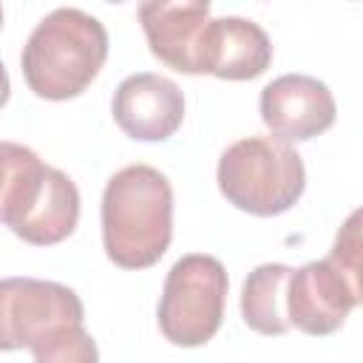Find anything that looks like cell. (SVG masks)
<instances>
[{
  "label": "cell",
  "instance_id": "1",
  "mask_svg": "<svg viewBox=\"0 0 363 363\" xmlns=\"http://www.w3.org/2000/svg\"><path fill=\"white\" fill-rule=\"evenodd\" d=\"M173 238V187L150 164L116 170L102 190L105 255L125 269L153 267Z\"/></svg>",
  "mask_w": 363,
  "mask_h": 363
},
{
  "label": "cell",
  "instance_id": "2",
  "mask_svg": "<svg viewBox=\"0 0 363 363\" xmlns=\"http://www.w3.org/2000/svg\"><path fill=\"white\" fill-rule=\"evenodd\" d=\"M108 60L105 26L71 6H60L45 14L28 34L20 65L26 85L51 102L79 96L102 71Z\"/></svg>",
  "mask_w": 363,
  "mask_h": 363
},
{
  "label": "cell",
  "instance_id": "3",
  "mask_svg": "<svg viewBox=\"0 0 363 363\" xmlns=\"http://www.w3.org/2000/svg\"><path fill=\"white\" fill-rule=\"evenodd\" d=\"M218 190L241 213L281 216L306 187L301 153L278 136H247L233 142L218 159Z\"/></svg>",
  "mask_w": 363,
  "mask_h": 363
},
{
  "label": "cell",
  "instance_id": "4",
  "mask_svg": "<svg viewBox=\"0 0 363 363\" xmlns=\"http://www.w3.org/2000/svg\"><path fill=\"white\" fill-rule=\"evenodd\" d=\"M227 269L216 255H182L162 286L159 329L173 346L196 349L213 340L224 320Z\"/></svg>",
  "mask_w": 363,
  "mask_h": 363
},
{
  "label": "cell",
  "instance_id": "5",
  "mask_svg": "<svg viewBox=\"0 0 363 363\" xmlns=\"http://www.w3.org/2000/svg\"><path fill=\"white\" fill-rule=\"evenodd\" d=\"M82 320L85 306L71 286L40 278H0V352H34Z\"/></svg>",
  "mask_w": 363,
  "mask_h": 363
},
{
  "label": "cell",
  "instance_id": "6",
  "mask_svg": "<svg viewBox=\"0 0 363 363\" xmlns=\"http://www.w3.org/2000/svg\"><path fill=\"white\" fill-rule=\"evenodd\" d=\"M360 298V275L343 269L335 258L309 261L286 278V320L306 335L323 337L346 323Z\"/></svg>",
  "mask_w": 363,
  "mask_h": 363
},
{
  "label": "cell",
  "instance_id": "7",
  "mask_svg": "<svg viewBox=\"0 0 363 363\" xmlns=\"http://www.w3.org/2000/svg\"><path fill=\"white\" fill-rule=\"evenodd\" d=\"M258 111L272 136L306 142L335 125V96L326 82L309 74H284L261 88Z\"/></svg>",
  "mask_w": 363,
  "mask_h": 363
},
{
  "label": "cell",
  "instance_id": "8",
  "mask_svg": "<svg viewBox=\"0 0 363 363\" xmlns=\"http://www.w3.org/2000/svg\"><path fill=\"white\" fill-rule=\"evenodd\" d=\"M111 113L125 136L139 142H164L184 122V94L173 79L139 71L116 85Z\"/></svg>",
  "mask_w": 363,
  "mask_h": 363
},
{
  "label": "cell",
  "instance_id": "9",
  "mask_svg": "<svg viewBox=\"0 0 363 363\" xmlns=\"http://www.w3.org/2000/svg\"><path fill=\"white\" fill-rule=\"evenodd\" d=\"M139 23L159 62L182 74H201V40L210 23V3L150 0L139 6Z\"/></svg>",
  "mask_w": 363,
  "mask_h": 363
},
{
  "label": "cell",
  "instance_id": "10",
  "mask_svg": "<svg viewBox=\"0 0 363 363\" xmlns=\"http://www.w3.org/2000/svg\"><path fill=\"white\" fill-rule=\"evenodd\" d=\"M272 62L267 31L244 17H216L201 40V74L218 79H255Z\"/></svg>",
  "mask_w": 363,
  "mask_h": 363
},
{
  "label": "cell",
  "instance_id": "11",
  "mask_svg": "<svg viewBox=\"0 0 363 363\" xmlns=\"http://www.w3.org/2000/svg\"><path fill=\"white\" fill-rule=\"evenodd\" d=\"M79 221V190L57 167H45L43 184L31 207L17 218L11 233L34 247H51L65 241Z\"/></svg>",
  "mask_w": 363,
  "mask_h": 363
},
{
  "label": "cell",
  "instance_id": "12",
  "mask_svg": "<svg viewBox=\"0 0 363 363\" xmlns=\"http://www.w3.org/2000/svg\"><path fill=\"white\" fill-rule=\"evenodd\" d=\"M292 267L286 264H261L255 267L241 286V318L258 335H284L286 320V278Z\"/></svg>",
  "mask_w": 363,
  "mask_h": 363
},
{
  "label": "cell",
  "instance_id": "13",
  "mask_svg": "<svg viewBox=\"0 0 363 363\" xmlns=\"http://www.w3.org/2000/svg\"><path fill=\"white\" fill-rule=\"evenodd\" d=\"M45 167L48 164L31 147L0 142V224L11 230L17 218L31 207Z\"/></svg>",
  "mask_w": 363,
  "mask_h": 363
},
{
  "label": "cell",
  "instance_id": "14",
  "mask_svg": "<svg viewBox=\"0 0 363 363\" xmlns=\"http://www.w3.org/2000/svg\"><path fill=\"white\" fill-rule=\"evenodd\" d=\"M34 363H99L96 340L88 335L85 323L62 329L54 340L34 349Z\"/></svg>",
  "mask_w": 363,
  "mask_h": 363
},
{
  "label": "cell",
  "instance_id": "15",
  "mask_svg": "<svg viewBox=\"0 0 363 363\" xmlns=\"http://www.w3.org/2000/svg\"><path fill=\"white\" fill-rule=\"evenodd\" d=\"M9 94H11V82H9L6 65H3V60H0V108L9 102Z\"/></svg>",
  "mask_w": 363,
  "mask_h": 363
},
{
  "label": "cell",
  "instance_id": "16",
  "mask_svg": "<svg viewBox=\"0 0 363 363\" xmlns=\"http://www.w3.org/2000/svg\"><path fill=\"white\" fill-rule=\"evenodd\" d=\"M0 26H3V6H0Z\"/></svg>",
  "mask_w": 363,
  "mask_h": 363
}]
</instances>
